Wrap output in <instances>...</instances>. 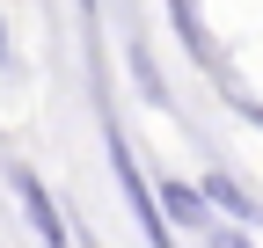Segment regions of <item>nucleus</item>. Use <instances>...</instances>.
<instances>
[{
  "instance_id": "obj_1",
  "label": "nucleus",
  "mask_w": 263,
  "mask_h": 248,
  "mask_svg": "<svg viewBox=\"0 0 263 248\" xmlns=\"http://www.w3.org/2000/svg\"><path fill=\"white\" fill-rule=\"evenodd\" d=\"M110 168H117V190L132 197V219H139V234H146V248H176V234H168V219H161V204H154V190H146V175H139V161H132V146L110 132Z\"/></svg>"
},
{
  "instance_id": "obj_2",
  "label": "nucleus",
  "mask_w": 263,
  "mask_h": 248,
  "mask_svg": "<svg viewBox=\"0 0 263 248\" xmlns=\"http://www.w3.org/2000/svg\"><path fill=\"white\" fill-rule=\"evenodd\" d=\"M8 182H15V197H22V212H29V226H37V241H44V248H66V219H59L51 190H44L29 168H8Z\"/></svg>"
},
{
  "instance_id": "obj_3",
  "label": "nucleus",
  "mask_w": 263,
  "mask_h": 248,
  "mask_svg": "<svg viewBox=\"0 0 263 248\" xmlns=\"http://www.w3.org/2000/svg\"><path fill=\"white\" fill-rule=\"evenodd\" d=\"M161 219H183V226H205V190H190V182H161L154 190Z\"/></svg>"
},
{
  "instance_id": "obj_4",
  "label": "nucleus",
  "mask_w": 263,
  "mask_h": 248,
  "mask_svg": "<svg viewBox=\"0 0 263 248\" xmlns=\"http://www.w3.org/2000/svg\"><path fill=\"white\" fill-rule=\"evenodd\" d=\"M205 197H212V204H227V212H241V219H256L249 190H241V182H227V175H212V182H205Z\"/></svg>"
},
{
  "instance_id": "obj_5",
  "label": "nucleus",
  "mask_w": 263,
  "mask_h": 248,
  "mask_svg": "<svg viewBox=\"0 0 263 248\" xmlns=\"http://www.w3.org/2000/svg\"><path fill=\"white\" fill-rule=\"evenodd\" d=\"M0 66H8V29H0Z\"/></svg>"
},
{
  "instance_id": "obj_6",
  "label": "nucleus",
  "mask_w": 263,
  "mask_h": 248,
  "mask_svg": "<svg viewBox=\"0 0 263 248\" xmlns=\"http://www.w3.org/2000/svg\"><path fill=\"white\" fill-rule=\"evenodd\" d=\"M234 248H249V241H241V234H234Z\"/></svg>"
},
{
  "instance_id": "obj_7",
  "label": "nucleus",
  "mask_w": 263,
  "mask_h": 248,
  "mask_svg": "<svg viewBox=\"0 0 263 248\" xmlns=\"http://www.w3.org/2000/svg\"><path fill=\"white\" fill-rule=\"evenodd\" d=\"M81 8H95V0H81Z\"/></svg>"
}]
</instances>
